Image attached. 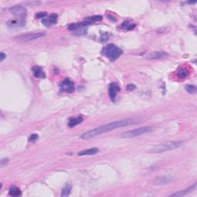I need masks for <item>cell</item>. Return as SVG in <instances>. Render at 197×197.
<instances>
[{
    "mask_svg": "<svg viewBox=\"0 0 197 197\" xmlns=\"http://www.w3.org/2000/svg\"><path fill=\"white\" fill-rule=\"evenodd\" d=\"M38 139V135H37V134H32V135H30V137H29V141L31 142V143H35Z\"/></svg>",
    "mask_w": 197,
    "mask_h": 197,
    "instance_id": "cell-23",
    "label": "cell"
},
{
    "mask_svg": "<svg viewBox=\"0 0 197 197\" xmlns=\"http://www.w3.org/2000/svg\"><path fill=\"white\" fill-rule=\"evenodd\" d=\"M171 181V179L168 176H161L156 178L155 181V185H165L169 183Z\"/></svg>",
    "mask_w": 197,
    "mask_h": 197,
    "instance_id": "cell-16",
    "label": "cell"
},
{
    "mask_svg": "<svg viewBox=\"0 0 197 197\" xmlns=\"http://www.w3.org/2000/svg\"><path fill=\"white\" fill-rule=\"evenodd\" d=\"M60 90L68 93H72L75 90V84L69 78H65L60 83Z\"/></svg>",
    "mask_w": 197,
    "mask_h": 197,
    "instance_id": "cell-6",
    "label": "cell"
},
{
    "mask_svg": "<svg viewBox=\"0 0 197 197\" xmlns=\"http://www.w3.org/2000/svg\"><path fill=\"white\" fill-rule=\"evenodd\" d=\"M82 120L83 118L82 116H78L75 117V118H71L70 119H69L68 125H69V127H74V126H77V125H78L79 123H81L82 122Z\"/></svg>",
    "mask_w": 197,
    "mask_h": 197,
    "instance_id": "cell-15",
    "label": "cell"
},
{
    "mask_svg": "<svg viewBox=\"0 0 197 197\" xmlns=\"http://www.w3.org/2000/svg\"><path fill=\"white\" fill-rule=\"evenodd\" d=\"M57 20H58V15H57V14H52L49 16L42 18V23L45 26H46V27H49V26L55 24L57 22Z\"/></svg>",
    "mask_w": 197,
    "mask_h": 197,
    "instance_id": "cell-8",
    "label": "cell"
},
{
    "mask_svg": "<svg viewBox=\"0 0 197 197\" xmlns=\"http://www.w3.org/2000/svg\"><path fill=\"white\" fill-rule=\"evenodd\" d=\"M46 15H47L46 12H38V13L35 15V17H36V18H46Z\"/></svg>",
    "mask_w": 197,
    "mask_h": 197,
    "instance_id": "cell-24",
    "label": "cell"
},
{
    "mask_svg": "<svg viewBox=\"0 0 197 197\" xmlns=\"http://www.w3.org/2000/svg\"><path fill=\"white\" fill-rule=\"evenodd\" d=\"M9 193L12 196H19V195H21L22 192L21 190L18 187H16V186H12L9 189Z\"/></svg>",
    "mask_w": 197,
    "mask_h": 197,
    "instance_id": "cell-18",
    "label": "cell"
},
{
    "mask_svg": "<svg viewBox=\"0 0 197 197\" xmlns=\"http://www.w3.org/2000/svg\"><path fill=\"white\" fill-rule=\"evenodd\" d=\"M168 53L165 52H154L147 55L146 58L148 59H158V58H164L168 57Z\"/></svg>",
    "mask_w": 197,
    "mask_h": 197,
    "instance_id": "cell-11",
    "label": "cell"
},
{
    "mask_svg": "<svg viewBox=\"0 0 197 197\" xmlns=\"http://www.w3.org/2000/svg\"><path fill=\"white\" fill-rule=\"evenodd\" d=\"M103 55L106 57H107L110 61L113 62L115 60H116L117 58H119L120 55L123 53V51L119 49V47H117L116 46L113 44H109L107 45L104 49L102 51Z\"/></svg>",
    "mask_w": 197,
    "mask_h": 197,
    "instance_id": "cell-3",
    "label": "cell"
},
{
    "mask_svg": "<svg viewBox=\"0 0 197 197\" xmlns=\"http://www.w3.org/2000/svg\"><path fill=\"white\" fill-rule=\"evenodd\" d=\"M119 90H120V88L117 83L112 82L110 85H109V97H110V98L112 100V101H115V97H116L117 93L119 92Z\"/></svg>",
    "mask_w": 197,
    "mask_h": 197,
    "instance_id": "cell-9",
    "label": "cell"
},
{
    "mask_svg": "<svg viewBox=\"0 0 197 197\" xmlns=\"http://www.w3.org/2000/svg\"><path fill=\"white\" fill-rule=\"evenodd\" d=\"M126 89H127L128 91H132L135 89V86L133 84H129V85H128L127 87H126Z\"/></svg>",
    "mask_w": 197,
    "mask_h": 197,
    "instance_id": "cell-25",
    "label": "cell"
},
{
    "mask_svg": "<svg viewBox=\"0 0 197 197\" xmlns=\"http://www.w3.org/2000/svg\"><path fill=\"white\" fill-rule=\"evenodd\" d=\"M184 141H169L152 146L148 150L149 153H163L166 151L173 150L183 146Z\"/></svg>",
    "mask_w": 197,
    "mask_h": 197,
    "instance_id": "cell-2",
    "label": "cell"
},
{
    "mask_svg": "<svg viewBox=\"0 0 197 197\" xmlns=\"http://www.w3.org/2000/svg\"><path fill=\"white\" fill-rule=\"evenodd\" d=\"M150 131H152V127H150V126H143V127L138 128V129H132V130L123 132L121 135V137H123V138H133V137L143 135V134L150 132Z\"/></svg>",
    "mask_w": 197,
    "mask_h": 197,
    "instance_id": "cell-4",
    "label": "cell"
},
{
    "mask_svg": "<svg viewBox=\"0 0 197 197\" xmlns=\"http://www.w3.org/2000/svg\"><path fill=\"white\" fill-rule=\"evenodd\" d=\"M46 35L44 32H33V33H28L25 34V35H21L19 36H17L15 38V40L21 42H29L32 40L36 39V38H41Z\"/></svg>",
    "mask_w": 197,
    "mask_h": 197,
    "instance_id": "cell-5",
    "label": "cell"
},
{
    "mask_svg": "<svg viewBox=\"0 0 197 197\" xmlns=\"http://www.w3.org/2000/svg\"><path fill=\"white\" fill-rule=\"evenodd\" d=\"M71 190H72V186L70 184H66L62 189L61 196H68L70 194Z\"/></svg>",
    "mask_w": 197,
    "mask_h": 197,
    "instance_id": "cell-19",
    "label": "cell"
},
{
    "mask_svg": "<svg viewBox=\"0 0 197 197\" xmlns=\"http://www.w3.org/2000/svg\"><path fill=\"white\" fill-rule=\"evenodd\" d=\"M195 188H196V183L193 184L192 186H190V187L188 188V189H184V190L179 191V192H175V193L172 194V195H171L170 196H176V197L183 196V195H187V194H189V193H190V192H192V191L195 190Z\"/></svg>",
    "mask_w": 197,
    "mask_h": 197,
    "instance_id": "cell-12",
    "label": "cell"
},
{
    "mask_svg": "<svg viewBox=\"0 0 197 197\" xmlns=\"http://www.w3.org/2000/svg\"><path fill=\"white\" fill-rule=\"evenodd\" d=\"M8 162H9V159H2L1 160V166L3 167L5 165L7 164Z\"/></svg>",
    "mask_w": 197,
    "mask_h": 197,
    "instance_id": "cell-26",
    "label": "cell"
},
{
    "mask_svg": "<svg viewBox=\"0 0 197 197\" xmlns=\"http://www.w3.org/2000/svg\"><path fill=\"white\" fill-rule=\"evenodd\" d=\"M188 75H189V72L186 69H179V75L181 78H185Z\"/></svg>",
    "mask_w": 197,
    "mask_h": 197,
    "instance_id": "cell-21",
    "label": "cell"
},
{
    "mask_svg": "<svg viewBox=\"0 0 197 197\" xmlns=\"http://www.w3.org/2000/svg\"><path fill=\"white\" fill-rule=\"evenodd\" d=\"M9 11L13 15H15V16H17L19 18H26V15H27V10L22 6H12L9 9Z\"/></svg>",
    "mask_w": 197,
    "mask_h": 197,
    "instance_id": "cell-7",
    "label": "cell"
},
{
    "mask_svg": "<svg viewBox=\"0 0 197 197\" xmlns=\"http://www.w3.org/2000/svg\"><path fill=\"white\" fill-rule=\"evenodd\" d=\"M32 72H33L34 76L36 78H45L46 77V74L43 71L42 68L40 66H34L32 69Z\"/></svg>",
    "mask_w": 197,
    "mask_h": 197,
    "instance_id": "cell-13",
    "label": "cell"
},
{
    "mask_svg": "<svg viewBox=\"0 0 197 197\" xmlns=\"http://www.w3.org/2000/svg\"><path fill=\"white\" fill-rule=\"evenodd\" d=\"M8 26L10 28H19L22 27L26 24V18H17L15 19L9 20L8 22Z\"/></svg>",
    "mask_w": 197,
    "mask_h": 197,
    "instance_id": "cell-10",
    "label": "cell"
},
{
    "mask_svg": "<svg viewBox=\"0 0 197 197\" xmlns=\"http://www.w3.org/2000/svg\"><path fill=\"white\" fill-rule=\"evenodd\" d=\"M139 121L137 119H123V120H118V121L112 122V123H107V124L103 125L98 127L95 128L93 129L87 131V132H84L82 135H81L82 139L87 140L89 139H92L93 137L99 135L103 133H106V132H109V131L114 130L115 129H118V128L125 127V126H130V125H133L135 123H137Z\"/></svg>",
    "mask_w": 197,
    "mask_h": 197,
    "instance_id": "cell-1",
    "label": "cell"
},
{
    "mask_svg": "<svg viewBox=\"0 0 197 197\" xmlns=\"http://www.w3.org/2000/svg\"><path fill=\"white\" fill-rule=\"evenodd\" d=\"M97 152H98V149L97 148H91L89 149H85V150L81 151L78 153V155L79 156H83V155H95Z\"/></svg>",
    "mask_w": 197,
    "mask_h": 197,
    "instance_id": "cell-14",
    "label": "cell"
},
{
    "mask_svg": "<svg viewBox=\"0 0 197 197\" xmlns=\"http://www.w3.org/2000/svg\"><path fill=\"white\" fill-rule=\"evenodd\" d=\"M135 27V24H131V23L128 21L124 22L122 23L121 25L122 29H126V30L128 31L132 30V29H133Z\"/></svg>",
    "mask_w": 197,
    "mask_h": 197,
    "instance_id": "cell-20",
    "label": "cell"
},
{
    "mask_svg": "<svg viewBox=\"0 0 197 197\" xmlns=\"http://www.w3.org/2000/svg\"><path fill=\"white\" fill-rule=\"evenodd\" d=\"M103 19V16L101 15H93V16L89 17L86 19L85 22L89 26V25L92 24V23L95 22H98V21H101Z\"/></svg>",
    "mask_w": 197,
    "mask_h": 197,
    "instance_id": "cell-17",
    "label": "cell"
},
{
    "mask_svg": "<svg viewBox=\"0 0 197 197\" xmlns=\"http://www.w3.org/2000/svg\"><path fill=\"white\" fill-rule=\"evenodd\" d=\"M186 91H187L188 92H189V93H194V92H195V90H196V88H195V86H193V85H187V86H186Z\"/></svg>",
    "mask_w": 197,
    "mask_h": 197,
    "instance_id": "cell-22",
    "label": "cell"
},
{
    "mask_svg": "<svg viewBox=\"0 0 197 197\" xmlns=\"http://www.w3.org/2000/svg\"><path fill=\"white\" fill-rule=\"evenodd\" d=\"M6 57V55L4 53V52H1V54H0V61L2 62L3 60L5 59V58Z\"/></svg>",
    "mask_w": 197,
    "mask_h": 197,
    "instance_id": "cell-27",
    "label": "cell"
}]
</instances>
